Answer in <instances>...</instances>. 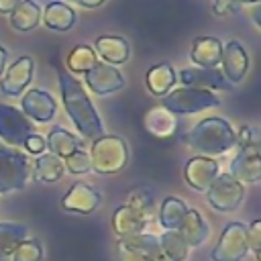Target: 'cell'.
<instances>
[{
    "label": "cell",
    "instance_id": "1",
    "mask_svg": "<svg viewBox=\"0 0 261 261\" xmlns=\"http://www.w3.org/2000/svg\"><path fill=\"white\" fill-rule=\"evenodd\" d=\"M53 65L57 69V77H59V88H61V98H63V106L65 112L69 116V120L73 122V126L80 130V135H84L86 139H98L100 135H104V124L100 114L96 112L90 96L84 90V84L69 73L59 59H53Z\"/></svg>",
    "mask_w": 261,
    "mask_h": 261
},
{
    "label": "cell",
    "instance_id": "2",
    "mask_svg": "<svg viewBox=\"0 0 261 261\" xmlns=\"http://www.w3.org/2000/svg\"><path fill=\"white\" fill-rule=\"evenodd\" d=\"M184 141L202 157L220 155L237 147V130L228 120L220 116H208L194 124Z\"/></svg>",
    "mask_w": 261,
    "mask_h": 261
},
{
    "label": "cell",
    "instance_id": "3",
    "mask_svg": "<svg viewBox=\"0 0 261 261\" xmlns=\"http://www.w3.org/2000/svg\"><path fill=\"white\" fill-rule=\"evenodd\" d=\"M90 161L96 173H118L128 163V147L118 135H100L92 143Z\"/></svg>",
    "mask_w": 261,
    "mask_h": 261
},
{
    "label": "cell",
    "instance_id": "4",
    "mask_svg": "<svg viewBox=\"0 0 261 261\" xmlns=\"http://www.w3.org/2000/svg\"><path fill=\"white\" fill-rule=\"evenodd\" d=\"M33 175V161L18 149L0 143V194L24 190Z\"/></svg>",
    "mask_w": 261,
    "mask_h": 261
},
{
    "label": "cell",
    "instance_id": "5",
    "mask_svg": "<svg viewBox=\"0 0 261 261\" xmlns=\"http://www.w3.org/2000/svg\"><path fill=\"white\" fill-rule=\"evenodd\" d=\"M218 104L220 100L214 96V92L202 90V88H190V86L171 90L161 98V108L169 110L171 114H194V112L214 108Z\"/></svg>",
    "mask_w": 261,
    "mask_h": 261
},
{
    "label": "cell",
    "instance_id": "6",
    "mask_svg": "<svg viewBox=\"0 0 261 261\" xmlns=\"http://www.w3.org/2000/svg\"><path fill=\"white\" fill-rule=\"evenodd\" d=\"M116 259L118 261H165L157 237L147 232L120 237L116 241Z\"/></svg>",
    "mask_w": 261,
    "mask_h": 261
},
{
    "label": "cell",
    "instance_id": "7",
    "mask_svg": "<svg viewBox=\"0 0 261 261\" xmlns=\"http://www.w3.org/2000/svg\"><path fill=\"white\" fill-rule=\"evenodd\" d=\"M208 204L218 212H232L241 206L245 198V186L237 181L230 173H218L210 188L206 190Z\"/></svg>",
    "mask_w": 261,
    "mask_h": 261
},
{
    "label": "cell",
    "instance_id": "8",
    "mask_svg": "<svg viewBox=\"0 0 261 261\" xmlns=\"http://www.w3.org/2000/svg\"><path fill=\"white\" fill-rule=\"evenodd\" d=\"M249 253L247 226L241 222H230L224 226L218 243L210 251L212 261H243Z\"/></svg>",
    "mask_w": 261,
    "mask_h": 261
},
{
    "label": "cell",
    "instance_id": "9",
    "mask_svg": "<svg viewBox=\"0 0 261 261\" xmlns=\"http://www.w3.org/2000/svg\"><path fill=\"white\" fill-rule=\"evenodd\" d=\"M31 133H35L33 122L22 114V110L8 104H0V139L4 143L22 147Z\"/></svg>",
    "mask_w": 261,
    "mask_h": 261
},
{
    "label": "cell",
    "instance_id": "10",
    "mask_svg": "<svg viewBox=\"0 0 261 261\" xmlns=\"http://www.w3.org/2000/svg\"><path fill=\"white\" fill-rule=\"evenodd\" d=\"M228 173L243 186L255 184L261 179V161H259V143L257 141L239 149V153L234 155V159L230 163Z\"/></svg>",
    "mask_w": 261,
    "mask_h": 261
},
{
    "label": "cell",
    "instance_id": "11",
    "mask_svg": "<svg viewBox=\"0 0 261 261\" xmlns=\"http://www.w3.org/2000/svg\"><path fill=\"white\" fill-rule=\"evenodd\" d=\"M33 69H35V63H33V57L31 55H22L18 57L2 75L0 80V92L8 98H18L24 88L31 84L33 80Z\"/></svg>",
    "mask_w": 261,
    "mask_h": 261
},
{
    "label": "cell",
    "instance_id": "12",
    "mask_svg": "<svg viewBox=\"0 0 261 261\" xmlns=\"http://www.w3.org/2000/svg\"><path fill=\"white\" fill-rule=\"evenodd\" d=\"M86 75V86L88 90H92L94 94L98 96H108V94H114L118 92L122 86H124V77L122 73L110 65V63H104V61H98L90 71L84 73Z\"/></svg>",
    "mask_w": 261,
    "mask_h": 261
},
{
    "label": "cell",
    "instance_id": "13",
    "mask_svg": "<svg viewBox=\"0 0 261 261\" xmlns=\"http://www.w3.org/2000/svg\"><path fill=\"white\" fill-rule=\"evenodd\" d=\"M20 110H22V114L29 120L49 122L55 116V112H57V104H55V98L49 92L39 90V88H33L27 94H22V98H20Z\"/></svg>",
    "mask_w": 261,
    "mask_h": 261
},
{
    "label": "cell",
    "instance_id": "14",
    "mask_svg": "<svg viewBox=\"0 0 261 261\" xmlns=\"http://www.w3.org/2000/svg\"><path fill=\"white\" fill-rule=\"evenodd\" d=\"M220 63H222L224 80L232 86V84H239V82L245 80L247 69H249V55H247V51L243 49V45L239 41H226L222 45Z\"/></svg>",
    "mask_w": 261,
    "mask_h": 261
},
{
    "label": "cell",
    "instance_id": "15",
    "mask_svg": "<svg viewBox=\"0 0 261 261\" xmlns=\"http://www.w3.org/2000/svg\"><path fill=\"white\" fill-rule=\"evenodd\" d=\"M102 202V196L100 192L86 184V181H75L71 186V190L63 196L61 200V206L63 210L67 212H75V214H92Z\"/></svg>",
    "mask_w": 261,
    "mask_h": 261
},
{
    "label": "cell",
    "instance_id": "16",
    "mask_svg": "<svg viewBox=\"0 0 261 261\" xmlns=\"http://www.w3.org/2000/svg\"><path fill=\"white\" fill-rule=\"evenodd\" d=\"M181 86L202 88V90H230V84L224 80L218 67H184L175 73Z\"/></svg>",
    "mask_w": 261,
    "mask_h": 261
},
{
    "label": "cell",
    "instance_id": "17",
    "mask_svg": "<svg viewBox=\"0 0 261 261\" xmlns=\"http://www.w3.org/2000/svg\"><path fill=\"white\" fill-rule=\"evenodd\" d=\"M218 175V161L212 157H192L184 167V177L188 186L196 192H206L214 177Z\"/></svg>",
    "mask_w": 261,
    "mask_h": 261
},
{
    "label": "cell",
    "instance_id": "18",
    "mask_svg": "<svg viewBox=\"0 0 261 261\" xmlns=\"http://www.w3.org/2000/svg\"><path fill=\"white\" fill-rule=\"evenodd\" d=\"M149 216L151 214L124 204V206L114 210V214H112V228L118 234V239L120 237H130V234H139L147 226Z\"/></svg>",
    "mask_w": 261,
    "mask_h": 261
},
{
    "label": "cell",
    "instance_id": "19",
    "mask_svg": "<svg viewBox=\"0 0 261 261\" xmlns=\"http://www.w3.org/2000/svg\"><path fill=\"white\" fill-rule=\"evenodd\" d=\"M190 57L196 67H218L222 57V43L216 37H196Z\"/></svg>",
    "mask_w": 261,
    "mask_h": 261
},
{
    "label": "cell",
    "instance_id": "20",
    "mask_svg": "<svg viewBox=\"0 0 261 261\" xmlns=\"http://www.w3.org/2000/svg\"><path fill=\"white\" fill-rule=\"evenodd\" d=\"M177 232L184 237V241L188 243V247H200L208 234H210V228L204 220V216L194 210V208H188V212L184 214L179 226H177Z\"/></svg>",
    "mask_w": 261,
    "mask_h": 261
},
{
    "label": "cell",
    "instance_id": "21",
    "mask_svg": "<svg viewBox=\"0 0 261 261\" xmlns=\"http://www.w3.org/2000/svg\"><path fill=\"white\" fill-rule=\"evenodd\" d=\"M94 53H98L104 63L116 67L128 59V43L116 35H102L94 41Z\"/></svg>",
    "mask_w": 261,
    "mask_h": 261
},
{
    "label": "cell",
    "instance_id": "22",
    "mask_svg": "<svg viewBox=\"0 0 261 261\" xmlns=\"http://www.w3.org/2000/svg\"><path fill=\"white\" fill-rule=\"evenodd\" d=\"M41 18L53 31H69L75 24V12H73V8L69 4H65V2H61V0L49 2L43 8Z\"/></svg>",
    "mask_w": 261,
    "mask_h": 261
},
{
    "label": "cell",
    "instance_id": "23",
    "mask_svg": "<svg viewBox=\"0 0 261 261\" xmlns=\"http://www.w3.org/2000/svg\"><path fill=\"white\" fill-rule=\"evenodd\" d=\"M143 122H145L147 133L153 135L155 139H169V137H173V133L177 128L175 116L169 110H165V108H153V110H149L145 114Z\"/></svg>",
    "mask_w": 261,
    "mask_h": 261
},
{
    "label": "cell",
    "instance_id": "24",
    "mask_svg": "<svg viewBox=\"0 0 261 261\" xmlns=\"http://www.w3.org/2000/svg\"><path fill=\"white\" fill-rule=\"evenodd\" d=\"M177 75L169 63H157L147 71V88L153 96H165L175 86Z\"/></svg>",
    "mask_w": 261,
    "mask_h": 261
},
{
    "label": "cell",
    "instance_id": "25",
    "mask_svg": "<svg viewBox=\"0 0 261 261\" xmlns=\"http://www.w3.org/2000/svg\"><path fill=\"white\" fill-rule=\"evenodd\" d=\"M82 147V139H77L73 133L57 126L53 128L47 137H45V149H49V153L65 159L67 155H71L75 149Z\"/></svg>",
    "mask_w": 261,
    "mask_h": 261
},
{
    "label": "cell",
    "instance_id": "26",
    "mask_svg": "<svg viewBox=\"0 0 261 261\" xmlns=\"http://www.w3.org/2000/svg\"><path fill=\"white\" fill-rule=\"evenodd\" d=\"M63 173H65V165H63V159L61 157H57L53 153H41V155H37L35 165H33L35 179L45 181V184H51V181L61 179Z\"/></svg>",
    "mask_w": 261,
    "mask_h": 261
},
{
    "label": "cell",
    "instance_id": "27",
    "mask_svg": "<svg viewBox=\"0 0 261 261\" xmlns=\"http://www.w3.org/2000/svg\"><path fill=\"white\" fill-rule=\"evenodd\" d=\"M41 12H43V8L35 0H22L10 12V24H12V29L22 31V33L33 31L41 20Z\"/></svg>",
    "mask_w": 261,
    "mask_h": 261
},
{
    "label": "cell",
    "instance_id": "28",
    "mask_svg": "<svg viewBox=\"0 0 261 261\" xmlns=\"http://www.w3.org/2000/svg\"><path fill=\"white\" fill-rule=\"evenodd\" d=\"M27 239V226L16 222H0V261H10L14 249Z\"/></svg>",
    "mask_w": 261,
    "mask_h": 261
},
{
    "label": "cell",
    "instance_id": "29",
    "mask_svg": "<svg viewBox=\"0 0 261 261\" xmlns=\"http://www.w3.org/2000/svg\"><path fill=\"white\" fill-rule=\"evenodd\" d=\"M161 253L167 261H186L190 255V247L184 241V237L177 230H165L161 237H157Z\"/></svg>",
    "mask_w": 261,
    "mask_h": 261
},
{
    "label": "cell",
    "instance_id": "30",
    "mask_svg": "<svg viewBox=\"0 0 261 261\" xmlns=\"http://www.w3.org/2000/svg\"><path fill=\"white\" fill-rule=\"evenodd\" d=\"M186 212H188V206L184 200H179L175 196H167L159 208V222L165 230H177Z\"/></svg>",
    "mask_w": 261,
    "mask_h": 261
},
{
    "label": "cell",
    "instance_id": "31",
    "mask_svg": "<svg viewBox=\"0 0 261 261\" xmlns=\"http://www.w3.org/2000/svg\"><path fill=\"white\" fill-rule=\"evenodd\" d=\"M96 63H98V57H96L94 49L88 47V45H77L67 55V69H69V73H86Z\"/></svg>",
    "mask_w": 261,
    "mask_h": 261
},
{
    "label": "cell",
    "instance_id": "32",
    "mask_svg": "<svg viewBox=\"0 0 261 261\" xmlns=\"http://www.w3.org/2000/svg\"><path fill=\"white\" fill-rule=\"evenodd\" d=\"M63 165H65V169L69 171V173H73V175H82V173H88L90 169H92V161H90V153L86 151V149H75L71 155H67L65 157V161H63Z\"/></svg>",
    "mask_w": 261,
    "mask_h": 261
},
{
    "label": "cell",
    "instance_id": "33",
    "mask_svg": "<svg viewBox=\"0 0 261 261\" xmlns=\"http://www.w3.org/2000/svg\"><path fill=\"white\" fill-rule=\"evenodd\" d=\"M12 261H41L43 259V247L35 239H24L12 253Z\"/></svg>",
    "mask_w": 261,
    "mask_h": 261
},
{
    "label": "cell",
    "instance_id": "34",
    "mask_svg": "<svg viewBox=\"0 0 261 261\" xmlns=\"http://www.w3.org/2000/svg\"><path fill=\"white\" fill-rule=\"evenodd\" d=\"M126 204L133 206V208H139V210H143V212H147V214H151L153 204H155V198H153V194H151L149 190L137 188V190H133V192L128 194V202H126Z\"/></svg>",
    "mask_w": 261,
    "mask_h": 261
},
{
    "label": "cell",
    "instance_id": "35",
    "mask_svg": "<svg viewBox=\"0 0 261 261\" xmlns=\"http://www.w3.org/2000/svg\"><path fill=\"white\" fill-rule=\"evenodd\" d=\"M247 243H249V251H253L259 257V253H261V220H253L251 226L247 228Z\"/></svg>",
    "mask_w": 261,
    "mask_h": 261
},
{
    "label": "cell",
    "instance_id": "36",
    "mask_svg": "<svg viewBox=\"0 0 261 261\" xmlns=\"http://www.w3.org/2000/svg\"><path fill=\"white\" fill-rule=\"evenodd\" d=\"M22 147H24L31 155H41V153H45V137L39 135V133H31V135L27 137V141H24Z\"/></svg>",
    "mask_w": 261,
    "mask_h": 261
},
{
    "label": "cell",
    "instance_id": "37",
    "mask_svg": "<svg viewBox=\"0 0 261 261\" xmlns=\"http://www.w3.org/2000/svg\"><path fill=\"white\" fill-rule=\"evenodd\" d=\"M212 10L214 14H228V12H237L239 10V0H212Z\"/></svg>",
    "mask_w": 261,
    "mask_h": 261
},
{
    "label": "cell",
    "instance_id": "38",
    "mask_svg": "<svg viewBox=\"0 0 261 261\" xmlns=\"http://www.w3.org/2000/svg\"><path fill=\"white\" fill-rule=\"evenodd\" d=\"M249 143H253V130H251V126H241V130L237 133V145H239V149L241 147H245V145H249Z\"/></svg>",
    "mask_w": 261,
    "mask_h": 261
},
{
    "label": "cell",
    "instance_id": "39",
    "mask_svg": "<svg viewBox=\"0 0 261 261\" xmlns=\"http://www.w3.org/2000/svg\"><path fill=\"white\" fill-rule=\"evenodd\" d=\"M22 0H0V14H10Z\"/></svg>",
    "mask_w": 261,
    "mask_h": 261
},
{
    "label": "cell",
    "instance_id": "40",
    "mask_svg": "<svg viewBox=\"0 0 261 261\" xmlns=\"http://www.w3.org/2000/svg\"><path fill=\"white\" fill-rule=\"evenodd\" d=\"M71 2H75V4H80V6H84V8H98V6L104 4L106 0H71Z\"/></svg>",
    "mask_w": 261,
    "mask_h": 261
},
{
    "label": "cell",
    "instance_id": "41",
    "mask_svg": "<svg viewBox=\"0 0 261 261\" xmlns=\"http://www.w3.org/2000/svg\"><path fill=\"white\" fill-rule=\"evenodd\" d=\"M6 57H8L6 49H4V47H0V75L4 73V67H6Z\"/></svg>",
    "mask_w": 261,
    "mask_h": 261
},
{
    "label": "cell",
    "instance_id": "42",
    "mask_svg": "<svg viewBox=\"0 0 261 261\" xmlns=\"http://www.w3.org/2000/svg\"><path fill=\"white\" fill-rule=\"evenodd\" d=\"M259 10H261V6L259 4H255V8H253V20H255V24L259 27Z\"/></svg>",
    "mask_w": 261,
    "mask_h": 261
},
{
    "label": "cell",
    "instance_id": "43",
    "mask_svg": "<svg viewBox=\"0 0 261 261\" xmlns=\"http://www.w3.org/2000/svg\"><path fill=\"white\" fill-rule=\"evenodd\" d=\"M241 2H245V4H259L261 0H241Z\"/></svg>",
    "mask_w": 261,
    "mask_h": 261
}]
</instances>
